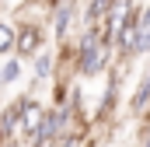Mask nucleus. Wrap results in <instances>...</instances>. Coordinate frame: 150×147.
I'll use <instances>...</instances> for the list:
<instances>
[{"label": "nucleus", "mask_w": 150, "mask_h": 147, "mask_svg": "<svg viewBox=\"0 0 150 147\" xmlns=\"http://www.w3.org/2000/svg\"><path fill=\"white\" fill-rule=\"evenodd\" d=\"M14 32H18V42H14V56L18 60H32L35 53H42L49 46V28L38 18H18Z\"/></svg>", "instance_id": "nucleus-1"}, {"label": "nucleus", "mask_w": 150, "mask_h": 147, "mask_svg": "<svg viewBox=\"0 0 150 147\" xmlns=\"http://www.w3.org/2000/svg\"><path fill=\"white\" fill-rule=\"evenodd\" d=\"M77 25H80V0H59V4L49 11V35H52L56 46L74 35Z\"/></svg>", "instance_id": "nucleus-2"}, {"label": "nucleus", "mask_w": 150, "mask_h": 147, "mask_svg": "<svg viewBox=\"0 0 150 147\" xmlns=\"http://www.w3.org/2000/svg\"><path fill=\"white\" fill-rule=\"evenodd\" d=\"M45 116H49V105L35 98V95H21V126H18V137H25V140H32L38 133V126L45 123Z\"/></svg>", "instance_id": "nucleus-3"}, {"label": "nucleus", "mask_w": 150, "mask_h": 147, "mask_svg": "<svg viewBox=\"0 0 150 147\" xmlns=\"http://www.w3.org/2000/svg\"><path fill=\"white\" fill-rule=\"evenodd\" d=\"M32 81H52L56 77V70H59V60H56V49H42V53H35L32 60Z\"/></svg>", "instance_id": "nucleus-4"}, {"label": "nucleus", "mask_w": 150, "mask_h": 147, "mask_svg": "<svg viewBox=\"0 0 150 147\" xmlns=\"http://www.w3.org/2000/svg\"><path fill=\"white\" fill-rule=\"evenodd\" d=\"M112 7H115V0H87L84 11H80V25L77 28H98L112 14Z\"/></svg>", "instance_id": "nucleus-5"}, {"label": "nucleus", "mask_w": 150, "mask_h": 147, "mask_svg": "<svg viewBox=\"0 0 150 147\" xmlns=\"http://www.w3.org/2000/svg\"><path fill=\"white\" fill-rule=\"evenodd\" d=\"M129 116H136V119H143V112L150 109V77L143 74L140 81H136V88H133V95H129Z\"/></svg>", "instance_id": "nucleus-6"}, {"label": "nucleus", "mask_w": 150, "mask_h": 147, "mask_svg": "<svg viewBox=\"0 0 150 147\" xmlns=\"http://www.w3.org/2000/svg\"><path fill=\"white\" fill-rule=\"evenodd\" d=\"M21 74H25V60H18V56H4V60H0V88L18 84Z\"/></svg>", "instance_id": "nucleus-7"}, {"label": "nucleus", "mask_w": 150, "mask_h": 147, "mask_svg": "<svg viewBox=\"0 0 150 147\" xmlns=\"http://www.w3.org/2000/svg\"><path fill=\"white\" fill-rule=\"evenodd\" d=\"M140 56H150V21H143V18L133 35V60H140Z\"/></svg>", "instance_id": "nucleus-8"}, {"label": "nucleus", "mask_w": 150, "mask_h": 147, "mask_svg": "<svg viewBox=\"0 0 150 147\" xmlns=\"http://www.w3.org/2000/svg\"><path fill=\"white\" fill-rule=\"evenodd\" d=\"M14 42H18V32H14V21L0 18V56H14Z\"/></svg>", "instance_id": "nucleus-9"}, {"label": "nucleus", "mask_w": 150, "mask_h": 147, "mask_svg": "<svg viewBox=\"0 0 150 147\" xmlns=\"http://www.w3.org/2000/svg\"><path fill=\"white\" fill-rule=\"evenodd\" d=\"M0 147H32V144H28L25 137H11V140H4Z\"/></svg>", "instance_id": "nucleus-10"}, {"label": "nucleus", "mask_w": 150, "mask_h": 147, "mask_svg": "<svg viewBox=\"0 0 150 147\" xmlns=\"http://www.w3.org/2000/svg\"><path fill=\"white\" fill-rule=\"evenodd\" d=\"M140 18H143V21H150V4H140Z\"/></svg>", "instance_id": "nucleus-11"}, {"label": "nucleus", "mask_w": 150, "mask_h": 147, "mask_svg": "<svg viewBox=\"0 0 150 147\" xmlns=\"http://www.w3.org/2000/svg\"><path fill=\"white\" fill-rule=\"evenodd\" d=\"M140 147H150V130H143V140H140Z\"/></svg>", "instance_id": "nucleus-12"}, {"label": "nucleus", "mask_w": 150, "mask_h": 147, "mask_svg": "<svg viewBox=\"0 0 150 147\" xmlns=\"http://www.w3.org/2000/svg\"><path fill=\"white\" fill-rule=\"evenodd\" d=\"M4 4H7V0H0V7H4Z\"/></svg>", "instance_id": "nucleus-13"}, {"label": "nucleus", "mask_w": 150, "mask_h": 147, "mask_svg": "<svg viewBox=\"0 0 150 147\" xmlns=\"http://www.w3.org/2000/svg\"><path fill=\"white\" fill-rule=\"evenodd\" d=\"M0 91H4V88H0Z\"/></svg>", "instance_id": "nucleus-14"}]
</instances>
